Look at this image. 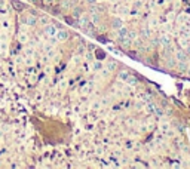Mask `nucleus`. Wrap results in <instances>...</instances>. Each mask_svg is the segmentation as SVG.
<instances>
[{
  "label": "nucleus",
  "instance_id": "nucleus-10",
  "mask_svg": "<svg viewBox=\"0 0 190 169\" xmlns=\"http://www.w3.org/2000/svg\"><path fill=\"white\" fill-rule=\"evenodd\" d=\"M141 37H143V39H149V37H150V30L143 28V30H141Z\"/></svg>",
  "mask_w": 190,
  "mask_h": 169
},
{
  "label": "nucleus",
  "instance_id": "nucleus-6",
  "mask_svg": "<svg viewBox=\"0 0 190 169\" xmlns=\"http://www.w3.org/2000/svg\"><path fill=\"white\" fill-rule=\"evenodd\" d=\"M57 34H58V39H60V40H66V39L69 37V33H67L66 30H60Z\"/></svg>",
  "mask_w": 190,
  "mask_h": 169
},
{
  "label": "nucleus",
  "instance_id": "nucleus-5",
  "mask_svg": "<svg viewBox=\"0 0 190 169\" xmlns=\"http://www.w3.org/2000/svg\"><path fill=\"white\" fill-rule=\"evenodd\" d=\"M128 28H123V27H120L119 28V33H117V36H119V39H123V37H126L128 36Z\"/></svg>",
  "mask_w": 190,
  "mask_h": 169
},
{
  "label": "nucleus",
  "instance_id": "nucleus-4",
  "mask_svg": "<svg viewBox=\"0 0 190 169\" xmlns=\"http://www.w3.org/2000/svg\"><path fill=\"white\" fill-rule=\"evenodd\" d=\"M45 30H46V34H48V36H51V37H54V36L58 33V31H57V28H55L54 25H48Z\"/></svg>",
  "mask_w": 190,
  "mask_h": 169
},
{
  "label": "nucleus",
  "instance_id": "nucleus-3",
  "mask_svg": "<svg viewBox=\"0 0 190 169\" xmlns=\"http://www.w3.org/2000/svg\"><path fill=\"white\" fill-rule=\"evenodd\" d=\"M189 59H186V61H178V70L183 73V71H187V68H189Z\"/></svg>",
  "mask_w": 190,
  "mask_h": 169
},
{
  "label": "nucleus",
  "instance_id": "nucleus-12",
  "mask_svg": "<svg viewBox=\"0 0 190 169\" xmlns=\"http://www.w3.org/2000/svg\"><path fill=\"white\" fill-rule=\"evenodd\" d=\"M175 61H177V59H174V58H168V59H166V65H168V67H175Z\"/></svg>",
  "mask_w": 190,
  "mask_h": 169
},
{
  "label": "nucleus",
  "instance_id": "nucleus-16",
  "mask_svg": "<svg viewBox=\"0 0 190 169\" xmlns=\"http://www.w3.org/2000/svg\"><path fill=\"white\" fill-rule=\"evenodd\" d=\"M73 15H75V16H79V15H80V10H79V9H75V10H73Z\"/></svg>",
  "mask_w": 190,
  "mask_h": 169
},
{
  "label": "nucleus",
  "instance_id": "nucleus-9",
  "mask_svg": "<svg viewBox=\"0 0 190 169\" xmlns=\"http://www.w3.org/2000/svg\"><path fill=\"white\" fill-rule=\"evenodd\" d=\"M159 42L162 43V46H168V44H169V42H171V39H169L168 36H162Z\"/></svg>",
  "mask_w": 190,
  "mask_h": 169
},
{
  "label": "nucleus",
  "instance_id": "nucleus-7",
  "mask_svg": "<svg viewBox=\"0 0 190 169\" xmlns=\"http://www.w3.org/2000/svg\"><path fill=\"white\" fill-rule=\"evenodd\" d=\"M128 77H129V73H128L126 70H120V71H119V79H120V80H125V82H126Z\"/></svg>",
  "mask_w": 190,
  "mask_h": 169
},
{
  "label": "nucleus",
  "instance_id": "nucleus-8",
  "mask_svg": "<svg viewBox=\"0 0 190 169\" xmlns=\"http://www.w3.org/2000/svg\"><path fill=\"white\" fill-rule=\"evenodd\" d=\"M126 82L131 84V86H135V84L138 83V79H137V77H134V76H129V77L126 79Z\"/></svg>",
  "mask_w": 190,
  "mask_h": 169
},
{
  "label": "nucleus",
  "instance_id": "nucleus-14",
  "mask_svg": "<svg viewBox=\"0 0 190 169\" xmlns=\"http://www.w3.org/2000/svg\"><path fill=\"white\" fill-rule=\"evenodd\" d=\"M113 27H116V28H120V27H122V21H120V19H116V21L113 22Z\"/></svg>",
  "mask_w": 190,
  "mask_h": 169
},
{
  "label": "nucleus",
  "instance_id": "nucleus-2",
  "mask_svg": "<svg viewBox=\"0 0 190 169\" xmlns=\"http://www.w3.org/2000/svg\"><path fill=\"white\" fill-rule=\"evenodd\" d=\"M22 22H25L27 25H34L37 21H36V16H34V15H27V16L22 19Z\"/></svg>",
  "mask_w": 190,
  "mask_h": 169
},
{
  "label": "nucleus",
  "instance_id": "nucleus-17",
  "mask_svg": "<svg viewBox=\"0 0 190 169\" xmlns=\"http://www.w3.org/2000/svg\"><path fill=\"white\" fill-rule=\"evenodd\" d=\"M187 53H189V55H190V44H189V46H187Z\"/></svg>",
  "mask_w": 190,
  "mask_h": 169
},
{
  "label": "nucleus",
  "instance_id": "nucleus-18",
  "mask_svg": "<svg viewBox=\"0 0 190 169\" xmlns=\"http://www.w3.org/2000/svg\"><path fill=\"white\" fill-rule=\"evenodd\" d=\"M88 1H89V3H94V1H95V0H88Z\"/></svg>",
  "mask_w": 190,
  "mask_h": 169
},
{
  "label": "nucleus",
  "instance_id": "nucleus-13",
  "mask_svg": "<svg viewBox=\"0 0 190 169\" xmlns=\"http://www.w3.org/2000/svg\"><path fill=\"white\" fill-rule=\"evenodd\" d=\"M180 46H181V47H184V49H187L189 43H187V40H186V39H181V40H180Z\"/></svg>",
  "mask_w": 190,
  "mask_h": 169
},
{
  "label": "nucleus",
  "instance_id": "nucleus-1",
  "mask_svg": "<svg viewBox=\"0 0 190 169\" xmlns=\"http://www.w3.org/2000/svg\"><path fill=\"white\" fill-rule=\"evenodd\" d=\"M187 56H189V53H187L186 49H178V50L175 52V59H177V61H186Z\"/></svg>",
  "mask_w": 190,
  "mask_h": 169
},
{
  "label": "nucleus",
  "instance_id": "nucleus-15",
  "mask_svg": "<svg viewBox=\"0 0 190 169\" xmlns=\"http://www.w3.org/2000/svg\"><path fill=\"white\" fill-rule=\"evenodd\" d=\"M13 4H15V7H16V9H19V10L22 9V4H21V3H16V1H13Z\"/></svg>",
  "mask_w": 190,
  "mask_h": 169
},
{
  "label": "nucleus",
  "instance_id": "nucleus-11",
  "mask_svg": "<svg viewBox=\"0 0 190 169\" xmlns=\"http://www.w3.org/2000/svg\"><path fill=\"white\" fill-rule=\"evenodd\" d=\"M137 36H138V33H137L135 30H129V31H128V37H129L131 40H134V39H137Z\"/></svg>",
  "mask_w": 190,
  "mask_h": 169
},
{
  "label": "nucleus",
  "instance_id": "nucleus-19",
  "mask_svg": "<svg viewBox=\"0 0 190 169\" xmlns=\"http://www.w3.org/2000/svg\"><path fill=\"white\" fill-rule=\"evenodd\" d=\"M45 1H51V0H45Z\"/></svg>",
  "mask_w": 190,
  "mask_h": 169
}]
</instances>
